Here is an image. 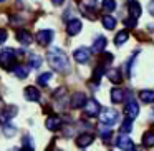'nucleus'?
Here are the masks:
<instances>
[{"label": "nucleus", "mask_w": 154, "mask_h": 151, "mask_svg": "<svg viewBox=\"0 0 154 151\" xmlns=\"http://www.w3.org/2000/svg\"><path fill=\"white\" fill-rule=\"evenodd\" d=\"M48 63L57 71H66L68 67H70L68 57L61 50H58V48H53L51 52H48Z\"/></svg>", "instance_id": "obj_1"}, {"label": "nucleus", "mask_w": 154, "mask_h": 151, "mask_svg": "<svg viewBox=\"0 0 154 151\" xmlns=\"http://www.w3.org/2000/svg\"><path fill=\"white\" fill-rule=\"evenodd\" d=\"M15 60H17V52L14 48H4L0 52V67L4 70H12L15 65Z\"/></svg>", "instance_id": "obj_2"}, {"label": "nucleus", "mask_w": 154, "mask_h": 151, "mask_svg": "<svg viewBox=\"0 0 154 151\" xmlns=\"http://www.w3.org/2000/svg\"><path fill=\"white\" fill-rule=\"evenodd\" d=\"M118 120H119V115L113 108H104L100 115V121L103 124H106V126H114L118 123Z\"/></svg>", "instance_id": "obj_3"}, {"label": "nucleus", "mask_w": 154, "mask_h": 151, "mask_svg": "<svg viewBox=\"0 0 154 151\" xmlns=\"http://www.w3.org/2000/svg\"><path fill=\"white\" fill-rule=\"evenodd\" d=\"M51 40H53V32L51 30H40L37 33V42H38V45H42V47L50 45Z\"/></svg>", "instance_id": "obj_4"}, {"label": "nucleus", "mask_w": 154, "mask_h": 151, "mask_svg": "<svg viewBox=\"0 0 154 151\" xmlns=\"http://www.w3.org/2000/svg\"><path fill=\"white\" fill-rule=\"evenodd\" d=\"M90 50H88L86 47H81V48H76L75 50V53H73V57H75V60L78 61V63H86L88 60H90Z\"/></svg>", "instance_id": "obj_5"}, {"label": "nucleus", "mask_w": 154, "mask_h": 151, "mask_svg": "<svg viewBox=\"0 0 154 151\" xmlns=\"http://www.w3.org/2000/svg\"><path fill=\"white\" fill-rule=\"evenodd\" d=\"M85 113L88 116H96V115H100V105H98V101L96 100H86V103H85Z\"/></svg>", "instance_id": "obj_6"}, {"label": "nucleus", "mask_w": 154, "mask_h": 151, "mask_svg": "<svg viewBox=\"0 0 154 151\" xmlns=\"http://www.w3.org/2000/svg\"><path fill=\"white\" fill-rule=\"evenodd\" d=\"M81 32V22L78 20V18H73V20L68 22L66 25V33L70 35V37H75V35H78Z\"/></svg>", "instance_id": "obj_7"}, {"label": "nucleus", "mask_w": 154, "mask_h": 151, "mask_svg": "<svg viewBox=\"0 0 154 151\" xmlns=\"http://www.w3.org/2000/svg\"><path fill=\"white\" fill-rule=\"evenodd\" d=\"M93 141H94V136L91 133H81L80 136L76 138V146L78 148H86V146H90Z\"/></svg>", "instance_id": "obj_8"}, {"label": "nucleus", "mask_w": 154, "mask_h": 151, "mask_svg": "<svg viewBox=\"0 0 154 151\" xmlns=\"http://www.w3.org/2000/svg\"><path fill=\"white\" fill-rule=\"evenodd\" d=\"M85 103H86V95L81 93V91H78V93L73 95V98H71V108H75V110H78V108L85 106Z\"/></svg>", "instance_id": "obj_9"}, {"label": "nucleus", "mask_w": 154, "mask_h": 151, "mask_svg": "<svg viewBox=\"0 0 154 151\" xmlns=\"http://www.w3.org/2000/svg\"><path fill=\"white\" fill-rule=\"evenodd\" d=\"M137 115H139V106H137V103L131 98V100L128 101V106H126V116L129 118V120H134Z\"/></svg>", "instance_id": "obj_10"}, {"label": "nucleus", "mask_w": 154, "mask_h": 151, "mask_svg": "<svg viewBox=\"0 0 154 151\" xmlns=\"http://www.w3.org/2000/svg\"><path fill=\"white\" fill-rule=\"evenodd\" d=\"M118 148H119V149H129V151L136 149V148H134V143L129 140V136H126V134H121V136L118 138Z\"/></svg>", "instance_id": "obj_11"}, {"label": "nucleus", "mask_w": 154, "mask_h": 151, "mask_svg": "<svg viewBox=\"0 0 154 151\" xmlns=\"http://www.w3.org/2000/svg\"><path fill=\"white\" fill-rule=\"evenodd\" d=\"M47 130H50V131H57V130H60L61 128V124H63V121H61V118L60 116H50L47 120Z\"/></svg>", "instance_id": "obj_12"}, {"label": "nucleus", "mask_w": 154, "mask_h": 151, "mask_svg": "<svg viewBox=\"0 0 154 151\" xmlns=\"http://www.w3.org/2000/svg\"><path fill=\"white\" fill-rule=\"evenodd\" d=\"M128 10H129L131 17H141V12H143V8H141L139 2L137 0H129L128 2Z\"/></svg>", "instance_id": "obj_13"}, {"label": "nucleus", "mask_w": 154, "mask_h": 151, "mask_svg": "<svg viewBox=\"0 0 154 151\" xmlns=\"http://www.w3.org/2000/svg\"><path fill=\"white\" fill-rule=\"evenodd\" d=\"M25 98H27L28 101H38L40 100V91L35 87H28L27 90H25Z\"/></svg>", "instance_id": "obj_14"}, {"label": "nucleus", "mask_w": 154, "mask_h": 151, "mask_svg": "<svg viewBox=\"0 0 154 151\" xmlns=\"http://www.w3.org/2000/svg\"><path fill=\"white\" fill-rule=\"evenodd\" d=\"M104 47H106V38H104V37H98L96 40H94V43H93L91 52H93V53H101V52L104 50Z\"/></svg>", "instance_id": "obj_15"}, {"label": "nucleus", "mask_w": 154, "mask_h": 151, "mask_svg": "<svg viewBox=\"0 0 154 151\" xmlns=\"http://www.w3.org/2000/svg\"><path fill=\"white\" fill-rule=\"evenodd\" d=\"M17 40L20 42L22 45H30L32 43V35L28 33L27 30H18L17 32Z\"/></svg>", "instance_id": "obj_16"}, {"label": "nucleus", "mask_w": 154, "mask_h": 151, "mask_svg": "<svg viewBox=\"0 0 154 151\" xmlns=\"http://www.w3.org/2000/svg\"><path fill=\"white\" fill-rule=\"evenodd\" d=\"M139 100L143 101V103H154V91L152 90L139 91Z\"/></svg>", "instance_id": "obj_17"}, {"label": "nucleus", "mask_w": 154, "mask_h": 151, "mask_svg": "<svg viewBox=\"0 0 154 151\" xmlns=\"http://www.w3.org/2000/svg\"><path fill=\"white\" fill-rule=\"evenodd\" d=\"M123 100H124V91L119 90V88H114L111 91V101L113 103H123Z\"/></svg>", "instance_id": "obj_18"}, {"label": "nucleus", "mask_w": 154, "mask_h": 151, "mask_svg": "<svg viewBox=\"0 0 154 151\" xmlns=\"http://www.w3.org/2000/svg\"><path fill=\"white\" fill-rule=\"evenodd\" d=\"M108 78H109L113 83H121L123 81V77H121V71L118 68H113V70L108 71Z\"/></svg>", "instance_id": "obj_19"}, {"label": "nucleus", "mask_w": 154, "mask_h": 151, "mask_svg": "<svg viewBox=\"0 0 154 151\" xmlns=\"http://www.w3.org/2000/svg\"><path fill=\"white\" fill-rule=\"evenodd\" d=\"M143 146L151 148L154 146V131H146L143 136Z\"/></svg>", "instance_id": "obj_20"}, {"label": "nucleus", "mask_w": 154, "mask_h": 151, "mask_svg": "<svg viewBox=\"0 0 154 151\" xmlns=\"http://www.w3.org/2000/svg\"><path fill=\"white\" fill-rule=\"evenodd\" d=\"M15 75L18 78H27L30 75V68L27 65H18V67H15Z\"/></svg>", "instance_id": "obj_21"}, {"label": "nucleus", "mask_w": 154, "mask_h": 151, "mask_svg": "<svg viewBox=\"0 0 154 151\" xmlns=\"http://www.w3.org/2000/svg\"><path fill=\"white\" fill-rule=\"evenodd\" d=\"M103 25L108 30H113V28L116 27V18L111 17V15H103Z\"/></svg>", "instance_id": "obj_22"}, {"label": "nucleus", "mask_w": 154, "mask_h": 151, "mask_svg": "<svg viewBox=\"0 0 154 151\" xmlns=\"http://www.w3.org/2000/svg\"><path fill=\"white\" fill-rule=\"evenodd\" d=\"M128 38H129V33H128L126 30H121L119 33L116 35V38H114V43L119 47V45H123V43H126L128 42Z\"/></svg>", "instance_id": "obj_23"}, {"label": "nucleus", "mask_w": 154, "mask_h": 151, "mask_svg": "<svg viewBox=\"0 0 154 151\" xmlns=\"http://www.w3.org/2000/svg\"><path fill=\"white\" fill-rule=\"evenodd\" d=\"M103 73H104V65L100 63L96 67V70H94V73H93V80L94 81H100V78L103 77Z\"/></svg>", "instance_id": "obj_24"}, {"label": "nucleus", "mask_w": 154, "mask_h": 151, "mask_svg": "<svg viewBox=\"0 0 154 151\" xmlns=\"http://www.w3.org/2000/svg\"><path fill=\"white\" fill-rule=\"evenodd\" d=\"M114 8H116V2L114 0H103V10L113 12Z\"/></svg>", "instance_id": "obj_25"}, {"label": "nucleus", "mask_w": 154, "mask_h": 151, "mask_svg": "<svg viewBox=\"0 0 154 151\" xmlns=\"http://www.w3.org/2000/svg\"><path fill=\"white\" fill-rule=\"evenodd\" d=\"M30 63H32V67H33V68H38L42 65V57H40V55H37V53H32L30 55Z\"/></svg>", "instance_id": "obj_26"}, {"label": "nucleus", "mask_w": 154, "mask_h": 151, "mask_svg": "<svg viewBox=\"0 0 154 151\" xmlns=\"http://www.w3.org/2000/svg\"><path fill=\"white\" fill-rule=\"evenodd\" d=\"M50 80H51V73H43V75H40V77H38V83H40L42 87L48 85V83H50Z\"/></svg>", "instance_id": "obj_27"}, {"label": "nucleus", "mask_w": 154, "mask_h": 151, "mask_svg": "<svg viewBox=\"0 0 154 151\" xmlns=\"http://www.w3.org/2000/svg\"><path fill=\"white\" fill-rule=\"evenodd\" d=\"M17 106H8V110L7 111H5V120H10V118H14L15 116V115H17Z\"/></svg>", "instance_id": "obj_28"}, {"label": "nucleus", "mask_w": 154, "mask_h": 151, "mask_svg": "<svg viewBox=\"0 0 154 151\" xmlns=\"http://www.w3.org/2000/svg\"><path fill=\"white\" fill-rule=\"evenodd\" d=\"M124 27H128V28H134V27H136V17L124 18Z\"/></svg>", "instance_id": "obj_29"}, {"label": "nucleus", "mask_w": 154, "mask_h": 151, "mask_svg": "<svg viewBox=\"0 0 154 151\" xmlns=\"http://www.w3.org/2000/svg\"><path fill=\"white\" fill-rule=\"evenodd\" d=\"M96 0H83L81 2V8H94Z\"/></svg>", "instance_id": "obj_30"}, {"label": "nucleus", "mask_w": 154, "mask_h": 151, "mask_svg": "<svg viewBox=\"0 0 154 151\" xmlns=\"http://www.w3.org/2000/svg\"><path fill=\"white\" fill-rule=\"evenodd\" d=\"M131 121L133 120H129V118H128V121H124L123 126H121V133H129L131 131Z\"/></svg>", "instance_id": "obj_31"}, {"label": "nucleus", "mask_w": 154, "mask_h": 151, "mask_svg": "<svg viewBox=\"0 0 154 151\" xmlns=\"http://www.w3.org/2000/svg\"><path fill=\"white\" fill-rule=\"evenodd\" d=\"M113 61V53H103V57H101V63L106 65V63H111Z\"/></svg>", "instance_id": "obj_32"}, {"label": "nucleus", "mask_w": 154, "mask_h": 151, "mask_svg": "<svg viewBox=\"0 0 154 151\" xmlns=\"http://www.w3.org/2000/svg\"><path fill=\"white\" fill-rule=\"evenodd\" d=\"M4 133H5V136H7V138H10V136H14V134H15V128L10 126V124H7V126L4 128Z\"/></svg>", "instance_id": "obj_33"}, {"label": "nucleus", "mask_w": 154, "mask_h": 151, "mask_svg": "<svg viewBox=\"0 0 154 151\" xmlns=\"http://www.w3.org/2000/svg\"><path fill=\"white\" fill-rule=\"evenodd\" d=\"M23 144H25V148H28V149H33V141H32V138L30 136H25L23 138Z\"/></svg>", "instance_id": "obj_34"}, {"label": "nucleus", "mask_w": 154, "mask_h": 151, "mask_svg": "<svg viewBox=\"0 0 154 151\" xmlns=\"http://www.w3.org/2000/svg\"><path fill=\"white\" fill-rule=\"evenodd\" d=\"M5 40H7V30L2 28V30H0V43H4Z\"/></svg>", "instance_id": "obj_35"}, {"label": "nucleus", "mask_w": 154, "mask_h": 151, "mask_svg": "<svg viewBox=\"0 0 154 151\" xmlns=\"http://www.w3.org/2000/svg\"><path fill=\"white\" fill-rule=\"evenodd\" d=\"M101 136H103V140L106 141V140H109V136H111V131L109 130H104V131H101Z\"/></svg>", "instance_id": "obj_36"}, {"label": "nucleus", "mask_w": 154, "mask_h": 151, "mask_svg": "<svg viewBox=\"0 0 154 151\" xmlns=\"http://www.w3.org/2000/svg\"><path fill=\"white\" fill-rule=\"evenodd\" d=\"M149 12H151V14L154 15V0H152V2H151V4H149Z\"/></svg>", "instance_id": "obj_37"}, {"label": "nucleus", "mask_w": 154, "mask_h": 151, "mask_svg": "<svg viewBox=\"0 0 154 151\" xmlns=\"http://www.w3.org/2000/svg\"><path fill=\"white\" fill-rule=\"evenodd\" d=\"M51 2H53L55 5H61V4H63V0H51Z\"/></svg>", "instance_id": "obj_38"}, {"label": "nucleus", "mask_w": 154, "mask_h": 151, "mask_svg": "<svg viewBox=\"0 0 154 151\" xmlns=\"http://www.w3.org/2000/svg\"><path fill=\"white\" fill-rule=\"evenodd\" d=\"M2 106H4V103H2V100H0V108H2Z\"/></svg>", "instance_id": "obj_39"}, {"label": "nucleus", "mask_w": 154, "mask_h": 151, "mask_svg": "<svg viewBox=\"0 0 154 151\" xmlns=\"http://www.w3.org/2000/svg\"><path fill=\"white\" fill-rule=\"evenodd\" d=\"M0 2H4V0H0Z\"/></svg>", "instance_id": "obj_40"}]
</instances>
